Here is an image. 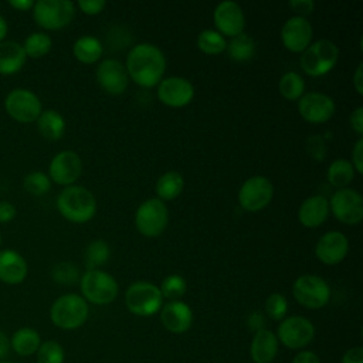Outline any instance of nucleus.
Listing matches in <instances>:
<instances>
[{"instance_id": "5fc2aeb1", "label": "nucleus", "mask_w": 363, "mask_h": 363, "mask_svg": "<svg viewBox=\"0 0 363 363\" xmlns=\"http://www.w3.org/2000/svg\"><path fill=\"white\" fill-rule=\"evenodd\" d=\"M7 30H9L7 23H6V20L0 16V43L6 38V35H7Z\"/></svg>"}, {"instance_id": "c03bdc74", "label": "nucleus", "mask_w": 363, "mask_h": 363, "mask_svg": "<svg viewBox=\"0 0 363 363\" xmlns=\"http://www.w3.org/2000/svg\"><path fill=\"white\" fill-rule=\"evenodd\" d=\"M289 7L295 13H298V16L306 17V16H309L313 11L315 3H313V0H291L289 1Z\"/></svg>"}, {"instance_id": "49530a36", "label": "nucleus", "mask_w": 363, "mask_h": 363, "mask_svg": "<svg viewBox=\"0 0 363 363\" xmlns=\"http://www.w3.org/2000/svg\"><path fill=\"white\" fill-rule=\"evenodd\" d=\"M349 122H350L352 129H353L357 135H363V108H362V106H357V108L350 113Z\"/></svg>"}, {"instance_id": "4c0bfd02", "label": "nucleus", "mask_w": 363, "mask_h": 363, "mask_svg": "<svg viewBox=\"0 0 363 363\" xmlns=\"http://www.w3.org/2000/svg\"><path fill=\"white\" fill-rule=\"evenodd\" d=\"M23 186H24V190L28 191L30 194L43 196L51 189V179L48 177V174H45L40 170H35V172L28 173L24 177Z\"/></svg>"}, {"instance_id": "a19ab883", "label": "nucleus", "mask_w": 363, "mask_h": 363, "mask_svg": "<svg viewBox=\"0 0 363 363\" xmlns=\"http://www.w3.org/2000/svg\"><path fill=\"white\" fill-rule=\"evenodd\" d=\"M306 150L308 153L316 159V160H323L325 155H326V147H325V142L319 135H312L308 138L306 140Z\"/></svg>"}, {"instance_id": "de8ad7c7", "label": "nucleus", "mask_w": 363, "mask_h": 363, "mask_svg": "<svg viewBox=\"0 0 363 363\" xmlns=\"http://www.w3.org/2000/svg\"><path fill=\"white\" fill-rule=\"evenodd\" d=\"M342 363H363V347L354 346L346 350V353L342 357Z\"/></svg>"}, {"instance_id": "ea45409f", "label": "nucleus", "mask_w": 363, "mask_h": 363, "mask_svg": "<svg viewBox=\"0 0 363 363\" xmlns=\"http://www.w3.org/2000/svg\"><path fill=\"white\" fill-rule=\"evenodd\" d=\"M51 275L55 282L64 284V285H71V284L77 282V279L79 278L78 268L74 264L67 262V261L55 264L51 271Z\"/></svg>"}, {"instance_id": "c756f323", "label": "nucleus", "mask_w": 363, "mask_h": 363, "mask_svg": "<svg viewBox=\"0 0 363 363\" xmlns=\"http://www.w3.org/2000/svg\"><path fill=\"white\" fill-rule=\"evenodd\" d=\"M225 51L233 61L245 62L255 55V43L251 35H248L247 33H241L230 38Z\"/></svg>"}, {"instance_id": "f704fd0d", "label": "nucleus", "mask_w": 363, "mask_h": 363, "mask_svg": "<svg viewBox=\"0 0 363 363\" xmlns=\"http://www.w3.org/2000/svg\"><path fill=\"white\" fill-rule=\"evenodd\" d=\"M51 47H52L51 37L45 33H41V31L30 34L24 40V44H23V50H24L26 55L31 57V58L44 57L45 54L50 52Z\"/></svg>"}, {"instance_id": "4be33fe9", "label": "nucleus", "mask_w": 363, "mask_h": 363, "mask_svg": "<svg viewBox=\"0 0 363 363\" xmlns=\"http://www.w3.org/2000/svg\"><path fill=\"white\" fill-rule=\"evenodd\" d=\"M329 216V200L323 194H313L305 199L298 210V220L306 228H316Z\"/></svg>"}, {"instance_id": "6e6552de", "label": "nucleus", "mask_w": 363, "mask_h": 363, "mask_svg": "<svg viewBox=\"0 0 363 363\" xmlns=\"http://www.w3.org/2000/svg\"><path fill=\"white\" fill-rule=\"evenodd\" d=\"M75 16V6L69 0H38L33 6V17L37 26L45 30L67 27Z\"/></svg>"}, {"instance_id": "cd10ccee", "label": "nucleus", "mask_w": 363, "mask_h": 363, "mask_svg": "<svg viewBox=\"0 0 363 363\" xmlns=\"http://www.w3.org/2000/svg\"><path fill=\"white\" fill-rule=\"evenodd\" d=\"M102 44L94 35H82L75 40L72 52L74 57L82 64H94L102 57Z\"/></svg>"}, {"instance_id": "f3484780", "label": "nucleus", "mask_w": 363, "mask_h": 363, "mask_svg": "<svg viewBox=\"0 0 363 363\" xmlns=\"http://www.w3.org/2000/svg\"><path fill=\"white\" fill-rule=\"evenodd\" d=\"M214 26L221 35L224 37H235L244 33L245 27V16L241 6L233 0L221 1L216 6L213 11Z\"/></svg>"}, {"instance_id": "a211bd4d", "label": "nucleus", "mask_w": 363, "mask_h": 363, "mask_svg": "<svg viewBox=\"0 0 363 363\" xmlns=\"http://www.w3.org/2000/svg\"><path fill=\"white\" fill-rule=\"evenodd\" d=\"M98 85L109 95H122L129 84L125 65L115 58L102 60L95 71Z\"/></svg>"}, {"instance_id": "09e8293b", "label": "nucleus", "mask_w": 363, "mask_h": 363, "mask_svg": "<svg viewBox=\"0 0 363 363\" xmlns=\"http://www.w3.org/2000/svg\"><path fill=\"white\" fill-rule=\"evenodd\" d=\"M16 217V207L10 201H0V223H9Z\"/></svg>"}, {"instance_id": "f257e3e1", "label": "nucleus", "mask_w": 363, "mask_h": 363, "mask_svg": "<svg viewBox=\"0 0 363 363\" xmlns=\"http://www.w3.org/2000/svg\"><path fill=\"white\" fill-rule=\"evenodd\" d=\"M129 79L142 88H153L163 79L166 71V57L162 50L150 43L133 45L125 64Z\"/></svg>"}, {"instance_id": "4468645a", "label": "nucleus", "mask_w": 363, "mask_h": 363, "mask_svg": "<svg viewBox=\"0 0 363 363\" xmlns=\"http://www.w3.org/2000/svg\"><path fill=\"white\" fill-rule=\"evenodd\" d=\"M298 111L302 119L309 123H325L335 115L336 105L329 95L312 91L305 92L298 99Z\"/></svg>"}, {"instance_id": "9b49d317", "label": "nucleus", "mask_w": 363, "mask_h": 363, "mask_svg": "<svg viewBox=\"0 0 363 363\" xmlns=\"http://www.w3.org/2000/svg\"><path fill=\"white\" fill-rule=\"evenodd\" d=\"M4 108L14 121L21 123L37 121L43 112L40 98L33 91L26 88H16L10 91L4 99Z\"/></svg>"}, {"instance_id": "72a5a7b5", "label": "nucleus", "mask_w": 363, "mask_h": 363, "mask_svg": "<svg viewBox=\"0 0 363 363\" xmlns=\"http://www.w3.org/2000/svg\"><path fill=\"white\" fill-rule=\"evenodd\" d=\"M111 258V247L104 240H94L85 250L86 269H99Z\"/></svg>"}, {"instance_id": "f8f14e48", "label": "nucleus", "mask_w": 363, "mask_h": 363, "mask_svg": "<svg viewBox=\"0 0 363 363\" xmlns=\"http://www.w3.org/2000/svg\"><path fill=\"white\" fill-rule=\"evenodd\" d=\"M274 197L272 182L265 176H252L247 179L238 190V204L251 213L265 208Z\"/></svg>"}, {"instance_id": "423d86ee", "label": "nucleus", "mask_w": 363, "mask_h": 363, "mask_svg": "<svg viewBox=\"0 0 363 363\" xmlns=\"http://www.w3.org/2000/svg\"><path fill=\"white\" fill-rule=\"evenodd\" d=\"M125 305L136 316H152L162 309L163 296L157 285L147 281H136L125 292Z\"/></svg>"}, {"instance_id": "39448f33", "label": "nucleus", "mask_w": 363, "mask_h": 363, "mask_svg": "<svg viewBox=\"0 0 363 363\" xmlns=\"http://www.w3.org/2000/svg\"><path fill=\"white\" fill-rule=\"evenodd\" d=\"M82 298L94 305H108L118 296L116 279L102 269H86L79 279Z\"/></svg>"}, {"instance_id": "393cba45", "label": "nucleus", "mask_w": 363, "mask_h": 363, "mask_svg": "<svg viewBox=\"0 0 363 363\" xmlns=\"http://www.w3.org/2000/svg\"><path fill=\"white\" fill-rule=\"evenodd\" d=\"M27 55L23 45L16 41L0 43V74L11 75L18 72L26 64Z\"/></svg>"}, {"instance_id": "864d4df0", "label": "nucleus", "mask_w": 363, "mask_h": 363, "mask_svg": "<svg viewBox=\"0 0 363 363\" xmlns=\"http://www.w3.org/2000/svg\"><path fill=\"white\" fill-rule=\"evenodd\" d=\"M9 4L16 9V10H20V11H27L30 10L33 6H34V1L31 0H10Z\"/></svg>"}, {"instance_id": "20e7f679", "label": "nucleus", "mask_w": 363, "mask_h": 363, "mask_svg": "<svg viewBox=\"0 0 363 363\" xmlns=\"http://www.w3.org/2000/svg\"><path fill=\"white\" fill-rule=\"evenodd\" d=\"M339 60L337 45L326 38L313 41L301 52V68L309 77H322L333 69Z\"/></svg>"}, {"instance_id": "5701e85b", "label": "nucleus", "mask_w": 363, "mask_h": 363, "mask_svg": "<svg viewBox=\"0 0 363 363\" xmlns=\"http://www.w3.org/2000/svg\"><path fill=\"white\" fill-rule=\"evenodd\" d=\"M28 272L26 259L13 250L0 251V281L9 285L21 284Z\"/></svg>"}, {"instance_id": "7c9ffc66", "label": "nucleus", "mask_w": 363, "mask_h": 363, "mask_svg": "<svg viewBox=\"0 0 363 363\" xmlns=\"http://www.w3.org/2000/svg\"><path fill=\"white\" fill-rule=\"evenodd\" d=\"M354 173L356 172H354L350 160H347V159H335L328 167L326 177H328V182L339 190V189L349 187V184L354 179Z\"/></svg>"}, {"instance_id": "9d476101", "label": "nucleus", "mask_w": 363, "mask_h": 363, "mask_svg": "<svg viewBox=\"0 0 363 363\" xmlns=\"http://www.w3.org/2000/svg\"><path fill=\"white\" fill-rule=\"evenodd\" d=\"M329 211L343 224H359L363 220V197L354 189H339L329 200Z\"/></svg>"}, {"instance_id": "4d7b16f0", "label": "nucleus", "mask_w": 363, "mask_h": 363, "mask_svg": "<svg viewBox=\"0 0 363 363\" xmlns=\"http://www.w3.org/2000/svg\"><path fill=\"white\" fill-rule=\"evenodd\" d=\"M0 244H1V234H0Z\"/></svg>"}, {"instance_id": "2eb2a0df", "label": "nucleus", "mask_w": 363, "mask_h": 363, "mask_svg": "<svg viewBox=\"0 0 363 363\" xmlns=\"http://www.w3.org/2000/svg\"><path fill=\"white\" fill-rule=\"evenodd\" d=\"M159 101L170 108H183L189 105L194 96L193 84L184 77H167L157 84Z\"/></svg>"}, {"instance_id": "f03ea898", "label": "nucleus", "mask_w": 363, "mask_h": 363, "mask_svg": "<svg viewBox=\"0 0 363 363\" xmlns=\"http://www.w3.org/2000/svg\"><path fill=\"white\" fill-rule=\"evenodd\" d=\"M57 208L68 221L82 224L95 216L96 199L86 187L71 184L62 189V191L58 194Z\"/></svg>"}, {"instance_id": "58836bf2", "label": "nucleus", "mask_w": 363, "mask_h": 363, "mask_svg": "<svg viewBox=\"0 0 363 363\" xmlns=\"http://www.w3.org/2000/svg\"><path fill=\"white\" fill-rule=\"evenodd\" d=\"M265 312L274 320H282L288 312V301L286 298L279 294H271L265 301Z\"/></svg>"}, {"instance_id": "bb28decb", "label": "nucleus", "mask_w": 363, "mask_h": 363, "mask_svg": "<svg viewBox=\"0 0 363 363\" xmlns=\"http://www.w3.org/2000/svg\"><path fill=\"white\" fill-rule=\"evenodd\" d=\"M37 128L47 140H58L65 133V119L55 109H47L37 118Z\"/></svg>"}, {"instance_id": "412c9836", "label": "nucleus", "mask_w": 363, "mask_h": 363, "mask_svg": "<svg viewBox=\"0 0 363 363\" xmlns=\"http://www.w3.org/2000/svg\"><path fill=\"white\" fill-rule=\"evenodd\" d=\"M160 320L169 332L180 335L191 328L193 312L183 301H169L160 309Z\"/></svg>"}, {"instance_id": "473e14b6", "label": "nucleus", "mask_w": 363, "mask_h": 363, "mask_svg": "<svg viewBox=\"0 0 363 363\" xmlns=\"http://www.w3.org/2000/svg\"><path fill=\"white\" fill-rule=\"evenodd\" d=\"M197 47L207 55H217L225 51L227 40L214 28H206L197 35Z\"/></svg>"}, {"instance_id": "603ef678", "label": "nucleus", "mask_w": 363, "mask_h": 363, "mask_svg": "<svg viewBox=\"0 0 363 363\" xmlns=\"http://www.w3.org/2000/svg\"><path fill=\"white\" fill-rule=\"evenodd\" d=\"M9 352H10V339L0 329V360H6Z\"/></svg>"}, {"instance_id": "a18cd8bd", "label": "nucleus", "mask_w": 363, "mask_h": 363, "mask_svg": "<svg viewBox=\"0 0 363 363\" xmlns=\"http://www.w3.org/2000/svg\"><path fill=\"white\" fill-rule=\"evenodd\" d=\"M247 326L254 333L261 330V329H265V316H264V313L259 312V311L251 312L247 318Z\"/></svg>"}, {"instance_id": "6ab92c4d", "label": "nucleus", "mask_w": 363, "mask_h": 363, "mask_svg": "<svg viewBox=\"0 0 363 363\" xmlns=\"http://www.w3.org/2000/svg\"><path fill=\"white\" fill-rule=\"evenodd\" d=\"M313 28L306 17L292 16L281 28V41L291 52H303L312 43Z\"/></svg>"}, {"instance_id": "e433bc0d", "label": "nucleus", "mask_w": 363, "mask_h": 363, "mask_svg": "<svg viewBox=\"0 0 363 363\" xmlns=\"http://www.w3.org/2000/svg\"><path fill=\"white\" fill-rule=\"evenodd\" d=\"M35 357L37 363H64L65 352L57 340H45L41 342Z\"/></svg>"}, {"instance_id": "37998d69", "label": "nucleus", "mask_w": 363, "mask_h": 363, "mask_svg": "<svg viewBox=\"0 0 363 363\" xmlns=\"http://www.w3.org/2000/svg\"><path fill=\"white\" fill-rule=\"evenodd\" d=\"M354 172L359 174L363 173V139L359 138L352 149V160H350Z\"/></svg>"}, {"instance_id": "79ce46f5", "label": "nucleus", "mask_w": 363, "mask_h": 363, "mask_svg": "<svg viewBox=\"0 0 363 363\" xmlns=\"http://www.w3.org/2000/svg\"><path fill=\"white\" fill-rule=\"evenodd\" d=\"M77 6L79 7V10L84 13V14H88V16H96L99 14L101 11H104L105 6H106V1L105 0H79L77 3Z\"/></svg>"}, {"instance_id": "1a4fd4ad", "label": "nucleus", "mask_w": 363, "mask_h": 363, "mask_svg": "<svg viewBox=\"0 0 363 363\" xmlns=\"http://www.w3.org/2000/svg\"><path fill=\"white\" fill-rule=\"evenodd\" d=\"M292 294L299 305L308 309H320L329 302L330 288L322 277L306 274L295 279Z\"/></svg>"}, {"instance_id": "0eeeda50", "label": "nucleus", "mask_w": 363, "mask_h": 363, "mask_svg": "<svg viewBox=\"0 0 363 363\" xmlns=\"http://www.w3.org/2000/svg\"><path fill=\"white\" fill-rule=\"evenodd\" d=\"M169 223V208L157 197L147 199L139 204L135 213V227L136 230L147 237H159L167 227Z\"/></svg>"}, {"instance_id": "c85d7f7f", "label": "nucleus", "mask_w": 363, "mask_h": 363, "mask_svg": "<svg viewBox=\"0 0 363 363\" xmlns=\"http://www.w3.org/2000/svg\"><path fill=\"white\" fill-rule=\"evenodd\" d=\"M184 187V179L183 176L176 170H169L163 173L155 186V191L157 194V199L162 201L173 200L183 191Z\"/></svg>"}, {"instance_id": "ddd939ff", "label": "nucleus", "mask_w": 363, "mask_h": 363, "mask_svg": "<svg viewBox=\"0 0 363 363\" xmlns=\"http://www.w3.org/2000/svg\"><path fill=\"white\" fill-rule=\"evenodd\" d=\"M315 336L313 323L301 315L284 318L278 326V342L288 349H303Z\"/></svg>"}, {"instance_id": "dca6fc26", "label": "nucleus", "mask_w": 363, "mask_h": 363, "mask_svg": "<svg viewBox=\"0 0 363 363\" xmlns=\"http://www.w3.org/2000/svg\"><path fill=\"white\" fill-rule=\"evenodd\" d=\"M82 173V160L74 150L57 153L48 166V177L60 186L74 184Z\"/></svg>"}, {"instance_id": "3c124183", "label": "nucleus", "mask_w": 363, "mask_h": 363, "mask_svg": "<svg viewBox=\"0 0 363 363\" xmlns=\"http://www.w3.org/2000/svg\"><path fill=\"white\" fill-rule=\"evenodd\" d=\"M352 82H353V86H354L356 92L359 95H362L363 94V62H359V65L356 67Z\"/></svg>"}, {"instance_id": "a878e982", "label": "nucleus", "mask_w": 363, "mask_h": 363, "mask_svg": "<svg viewBox=\"0 0 363 363\" xmlns=\"http://www.w3.org/2000/svg\"><path fill=\"white\" fill-rule=\"evenodd\" d=\"M41 345L40 333L33 328H20L10 337V349L21 357H28L35 354Z\"/></svg>"}, {"instance_id": "8fccbe9b", "label": "nucleus", "mask_w": 363, "mask_h": 363, "mask_svg": "<svg viewBox=\"0 0 363 363\" xmlns=\"http://www.w3.org/2000/svg\"><path fill=\"white\" fill-rule=\"evenodd\" d=\"M291 363H320V360L312 350H302L292 359Z\"/></svg>"}, {"instance_id": "6e6d98bb", "label": "nucleus", "mask_w": 363, "mask_h": 363, "mask_svg": "<svg viewBox=\"0 0 363 363\" xmlns=\"http://www.w3.org/2000/svg\"><path fill=\"white\" fill-rule=\"evenodd\" d=\"M0 363H13V362H10V360H0Z\"/></svg>"}, {"instance_id": "b1692460", "label": "nucleus", "mask_w": 363, "mask_h": 363, "mask_svg": "<svg viewBox=\"0 0 363 363\" xmlns=\"http://www.w3.org/2000/svg\"><path fill=\"white\" fill-rule=\"evenodd\" d=\"M278 337L269 329H261L254 333L250 346V354L254 363H272L278 353Z\"/></svg>"}, {"instance_id": "aec40b11", "label": "nucleus", "mask_w": 363, "mask_h": 363, "mask_svg": "<svg viewBox=\"0 0 363 363\" xmlns=\"http://www.w3.org/2000/svg\"><path fill=\"white\" fill-rule=\"evenodd\" d=\"M349 251V240L340 231H328L315 245L316 258L325 265H336L345 259Z\"/></svg>"}, {"instance_id": "7ed1b4c3", "label": "nucleus", "mask_w": 363, "mask_h": 363, "mask_svg": "<svg viewBox=\"0 0 363 363\" xmlns=\"http://www.w3.org/2000/svg\"><path fill=\"white\" fill-rule=\"evenodd\" d=\"M89 315L88 302L78 294H65L54 301L50 308L51 322L64 330L81 328Z\"/></svg>"}, {"instance_id": "2f4dec72", "label": "nucleus", "mask_w": 363, "mask_h": 363, "mask_svg": "<svg viewBox=\"0 0 363 363\" xmlns=\"http://www.w3.org/2000/svg\"><path fill=\"white\" fill-rule=\"evenodd\" d=\"M279 94L288 99V101H298L306 89L305 79L301 74L295 71H286L281 78L278 84Z\"/></svg>"}, {"instance_id": "c9c22d12", "label": "nucleus", "mask_w": 363, "mask_h": 363, "mask_svg": "<svg viewBox=\"0 0 363 363\" xmlns=\"http://www.w3.org/2000/svg\"><path fill=\"white\" fill-rule=\"evenodd\" d=\"M159 289L163 298L169 301H182L183 295L187 291V282L182 275L172 274L162 281Z\"/></svg>"}]
</instances>
